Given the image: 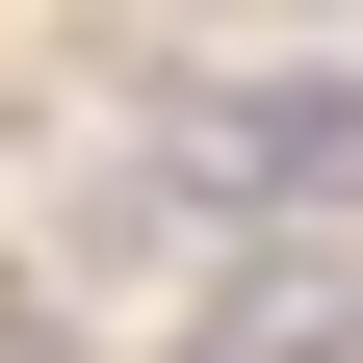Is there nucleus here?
<instances>
[{
	"instance_id": "obj_1",
	"label": "nucleus",
	"mask_w": 363,
	"mask_h": 363,
	"mask_svg": "<svg viewBox=\"0 0 363 363\" xmlns=\"http://www.w3.org/2000/svg\"><path fill=\"white\" fill-rule=\"evenodd\" d=\"M182 234H208V208H182V156H78V208H52V286L104 311V286H182Z\"/></svg>"
},
{
	"instance_id": "obj_2",
	"label": "nucleus",
	"mask_w": 363,
	"mask_h": 363,
	"mask_svg": "<svg viewBox=\"0 0 363 363\" xmlns=\"http://www.w3.org/2000/svg\"><path fill=\"white\" fill-rule=\"evenodd\" d=\"M182 363H363V311H337V259H311V286L259 259V286H208V311H182Z\"/></svg>"
},
{
	"instance_id": "obj_3",
	"label": "nucleus",
	"mask_w": 363,
	"mask_h": 363,
	"mask_svg": "<svg viewBox=\"0 0 363 363\" xmlns=\"http://www.w3.org/2000/svg\"><path fill=\"white\" fill-rule=\"evenodd\" d=\"M0 363H78V337H52V311H0Z\"/></svg>"
}]
</instances>
